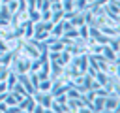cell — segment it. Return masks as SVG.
I'll use <instances>...</instances> for the list:
<instances>
[{
	"instance_id": "3",
	"label": "cell",
	"mask_w": 120,
	"mask_h": 113,
	"mask_svg": "<svg viewBox=\"0 0 120 113\" xmlns=\"http://www.w3.org/2000/svg\"><path fill=\"white\" fill-rule=\"evenodd\" d=\"M17 105H19V109H21V111H34L36 100H34V96H32V94H26V96H22V98H21V102H19Z\"/></svg>"
},
{
	"instance_id": "12",
	"label": "cell",
	"mask_w": 120,
	"mask_h": 113,
	"mask_svg": "<svg viewBox=\"0 0 120 113\" xmlns=\"http://www.w3.org/2000/svg\"><path fill=\"white\" fill-rule=\"evenodd\" d=\"M107 45H109L114 53H118V51H120V41H118V36H111V38H109V41H107Z\"/></svg>"
},
{
	"instance_id": "20",
	"label": "cell",
	"mask_w": 120,
	"mask_h": 113,
	"mask_svg": "<svg viewBox=\"0 0 120 113\" xmlns=\"http://www.w3.org/2000/svg\"><path fill=\"white\" fill-rule=\"evenodd\" d=\"M0 6H2V2H0Z\"/></svg>"
},
{
	"instance_id": "6",
	"label": "cell",
	"mask_w": 120,
	"mask_h": 113,
	"mask_svg": "<svg viewBox=\"0 0 120 113\" xmlns=\"http://www.w3.org/2000/svg\"><path fill=\"white\" fill-rule=\"evenodd\" d=\"M51 87H52V79H51V77H45V79H39L36 90H39V92H49Z\"/></svg>"
},
{
	"instance_id": "1",
	"label": "cell",
	"mask_w": 120,
	"mask_h": 113,
	"mask_svg": "<svg viewBox=\"0 0 120 113\" xmlns=\"http://www.w3.org/2000/svg\"><path fill=\"white\" fill-rule=\"evenodd\" d=\"M103 111H118V94L109 92L103 98Z\"/></svg>"
},
{
	"instance_id": "13",
	"label": "cell",
	"mask_w": 120,
	"mask_h": 113,
	"mask_svg": "<svg viewBox=\"0 0 120 113\" xmlns=\"http://www.w3.org/2000/svg\"><path fill=\"white\" fill-rule=\"evenodd\" d=\"M8 4V9L11 11V13H17L19 11V0H9V2H6Z\"/></svg>"
},
{
	"instance_id": "17",
	"label": "cell",
	"mask_w": 120,
	"mask_h": 113,
	"mask_svg": "<svg viewBox=\"0 0 120 113\" xmlns=\"http://www.w3.org/2000/svg\"><path fill=\"white\" fill-rule=\"evenodd\" d=\"M8 107H9V105H8L6 102H0V111H8Z\"/></svg>"
},
{
	"instance_id": "5",
	"label": "cell",
	"mask_w": 120,
	"mask_h": 113,
	"mask_svg": "<svg viewBox=\"0 0 120 113\" xmlns=\"http://www.w3.org/2000/svg\"><path fill=\"white\" fill-rule=\"evenodd\" d=\"M21 94H17V92H13V90H8L6 92V98H4V102L8 104V105H17L19 102H21Z\"/></svg>"
},
{
	"instance_id": "19",
	"label": "cell",
	"mask_w": 120,
	"mask_h": 113,
	"mask_svg": "<svg viewBox=\"0 0 120 113\" xmlns=\"http://www.w3.org/2000/svg\"><path fill=\"white\" fill-rule=\"evenodd\" d=\"M2 2H4V4H6V2H9V0H2Z\"/></svg>"
},
{
	"instance_id": "15",
	"label": "cell",
	"mask_w": 120,
	"mask_h": 113,
	"mask_svg": "<svg viewBox=\"0 0 120 113\" xmlns=\"http://www.w3.org/2000/svg\"><path fill=\"white\" fill-rule=\"evenodd\" d=\"M84 8H86V0H75V9L82 11Z\"/></svg>"
},
{
	"instance_id": "14",
	"label": "cell",
	"mask_w": 120,
	"mask_h": 113,
	"mask_svg": "<svg viewBox=\"0 0 120 113\" xmlns=\"http://www.w3.org/2000/svg\"><path fill=\"white\" fill-rule=\"evenodd\" d=\"M39 66H41L39 58H32V60H30V68H28V72H38Z\"/></svg>"
},
{
	"instance_id": "11",
	"label": "cell",
	"mask_w": 120,
	"mask_h": 113,
	"mask_svg": "<svg viewBox=\"0 0 120 113\" xmlns=\"http://www.w3.org/2000/svg\"><path fill=\"white\" fill-rule=\"evenodd\" d=\"M11 17H13V13L8 9V4H4V2H2V6H0V19L11 21Z\"/></svg>"
},
{
	"instance_id": "8",
	"label": "cell",
	"mask_w": 120,
	"mask_h": 113,
	"mask_svg": "<svg viewBox=\"0 0 120 113\" xmlns=\"http://www.w3.org/2000/svg\"><path fill=\"white\" fill-rule=\"evenodd\" d=\"M64 19V9L60 8V9H51V23L54 24V23H58V21H62Z\"/></svg>"
},
{
	"instance_id": "7",
	"label": "cell",
	"mask_w": 120,
	"mask_h": 113,
	"mask_svg": "<svg viewBox=\"0 0 120 113\" xmlns=\"http://www.w3.org/2000/svg\"><path fill=\"white\" fill-rule=\"evenodd\" d=\"M101 55H103V58H107V60H118V58H116V56H118V53H114L109 45H103Z\"/></svg>"
},
{
	"instance_id": "10",
	"label": "cell",
	"mask_w": 120,
	"mask_h": 113,
	"mask_svg": "<svg viewBox=\"0 0 120 113\" xmlns=\"http://www.w3.org/2000/svg\"><path fill=\"white\" fill-rule=\"evenodd\" d=\"M26 13H28V19L32 21V23H38V21H41V11L39 9H26Z\"/></svg>"
},
{
	"instance_id": "16",
	"label": "cell",
	"mask_w": 120,
	"mask_h": 113,
	"mask_svg": "<svg viewBox=\"0 0 120 113\" xmlns=\"http://www.w3.org/2000/svg\"><path fill=\"white\" fill-rule=\"evenodd\" d=\"M41 21H51V9L41 11Z\"/></svg>"
},
{
	"instance_id": "2",
	"label": "cell",
	"mask_w": 120,
	"mask_h": 113,
	"mask_svg": "<svg viewBox=\"0 0 120 113\" xmlns=\"http://www.w3.org/2000/svg\"><path fill=\"white\" fill-rule=\"evenodd\" d=\"M32 96H34L36 104H41V105L49 111V105H51V102H52V94H51V92H39V90H36Z\"/></svg>"
},
{
	"instance_id": "4",
	"label": "cell",
	"mask_w": 120,
	"mask_h": 113,
	"mask_svg": "<svg viewBox=\"0 0 120 113\" xmlns=\"http://www.w3.org/2000/svg\"><path fill=\"white\" fill-rule=\"evenodd\" d=\"M49 62H51V72H49V77H51V79H56L58 75L64 73V66H62L58 60H49Z\"/></svg>"
},
{
	"instance_id": "9",
	"label": "cell",
	"mask_w": 120,
	"mask_h": 113,
	"mask_svg": "<svg viewBox=\"0 0 120 113\" xmlns=\"http://www.w3.org/2000/svg\"><path fill=\"white\" fill-rule=\"evenodd\" d=\"M94 79H96V81H98V83H99L101 87H105V83L109 81V75H107L105 72H101V70H98V72L94 73Z\"/></svg>"
},
{
	"instance_id": "18",
	"label": "cell",
	"mask_w": 120,
	"mask_h": 113,
	"mask_svg": "<svg viewBox=\"0 0 120 113\" xmlns=\"http://www.w3.org/2000/svg\"><path fill=\"white\" fill-rule=\"evenodd\" d=\"M90 2H94V0H86V4H90Z\"/></svg>"
}]
</instances>
